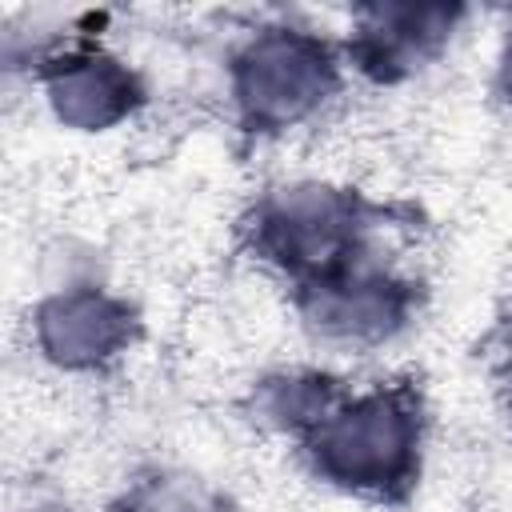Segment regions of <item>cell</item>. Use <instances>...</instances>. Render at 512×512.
Listing matches in <instances>:
<instances>
[{"instance_id": "1", "label": "cell", "mask_w": 512, "mask_h": 512, "mask_svg": "<svg viewBox=\"0 0 512 512\" xmlns=\"http://www.w3.org/2000/svg\"><path fill=\"white\" fill-rule=\"evenodd\" d=\"M408 444H412L408 416L384 400H372L356 412H344L336 424H328L320 440V456H324V468L344 480L380 484L404 468Z\"/></svg>"}, {"instance_id": "2", "label": "cell", "mask_w": 512, "mask_h": 512, "mask_svg": "<svg viewBox=\"0 0 512 512\" xmlns=\"http://www.w3.org/2000/svg\"><path fill=\"white\" fill-rule=\"evenodd\" d=\"M324 52L296 36H268L244 60V100L256 116L288 120L324 88Z\"/></svg>"}, {"instance_id": "3", "label": "cell", "mask_w": 512, "mask_h": 512, "mask_svg": "<svg viewBox=\"0 0 512 512\" xmlns=\"http://www.w3.org/2000/svg\"><path fill=\"white\" fill-rule=\"evenodd\" d=\"M40 332L60 360H92L120 340L124 316L100 296H68L44 308Z\"/></svg>"}, {"instance_id": "4", "label": "cell", "mask_w": 512, "mask_h": 512, "mask_svg": "<svg viewBox=\"0 0 512 512\" xmlns=\"http://www.w3.org/2000/svg\"><path fill=\"white\" fill-rule=\"evenodd\" d=\"M52 92H56L60 116H68L72 124H104L128 104V80L108 60L68 68Z\"/></svg>"}, {"instance_id": "5", "label": "cell", "mask_w": 512, "mask_h": 512, "mask_svg": "<svg viewBox=\"0 0 512 512\" xmlns=\"http://www.w3.org/2000/svg\"><path fill=\"white\" fill-rule=\"evenodd\" d=\"M136 512H204L196 504L192 492H180V488H164V492H152Z\"/></svg>"}, {"instance_id": "6", "label": "cell", "mask_w": 512, "mask_h": 512, "mask_svg": "<svg viewBox=\"0 0 512 512\" xmlns=\"http://www.w3.org/2000/svg\"><path fill=\"white\" fill-rule=\"evenodd\" d=\"M504 80H508V88H512V48H508V68H504Z\"/></svg>"}]
</instances>
